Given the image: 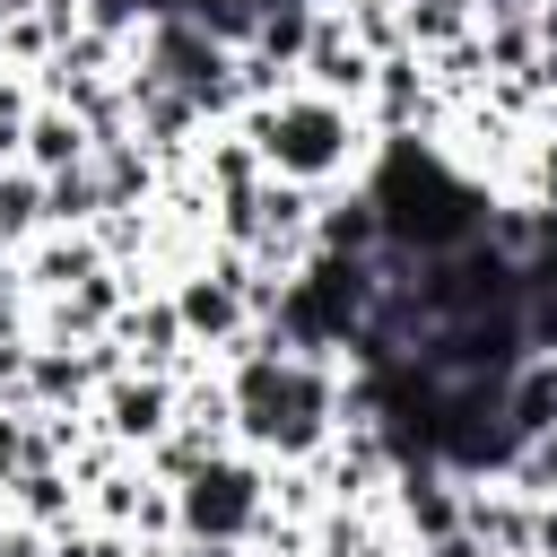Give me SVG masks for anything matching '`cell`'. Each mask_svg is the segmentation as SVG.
Segmentation results:
<instances>
[{"instance_id": "cell-10", "label": "cell", "mask_w": 557, "mask_h": 557, "mask_svg": "<svg viewBox=\"0 0 557 557\" xmlns=\"http://www.w3.org/2000/svg\"><path fill=\"white\" fill-rule=\"evenodd\" d=\"M496 479H505L513 496H531V505H557V426H548V435H522Z\"/></svg>"}, {"instance_id": "cell-5", "label": "cell", "mask_w": 557, "mask_h": 557, "mask_svg": "<svg viewBox=\"0 0 557 557\" xmlns=\"http://www.w3.org/2000/svg\"><path fill=\"white\" fill-rule=\"evenodd\" d=\"M313 252H331V261H374L383 252V209H374L366 183L313 200Z\"/></svg>"}, {"instance_id": "cell-3", "label": "cell", "mask_w": 557, "mask_h": 557, "mask_svg": "<svg viewBox=\"0 0 557 557\" xmlns=\"http://www.w3.org/2000/svg\"><path fill=\"white\" fill-rule=\"evenodd\" d=\"M174 409H183V374H148V366H122V374H104L96 383V400H87V426L113 444V453H148L165 426H174Z\"/></svg>"}, {"instance_id": "cell-13", "label": "cell", "mask_w": 557, "mask_h": 557, "mask_svg": "<svg viewBox=\"0 0 557 557\" xmlns=\"http://www.w3.org/2000/svg\"><path fill=\"white\" fill-rule=\"evenodd\" d=\"M0 557H44V531H26V522L0 513Z\"/></svg>"}, {"instance_id": "cell-17", "label": "cell", "mask_w": 557, "mask_h": 557, "mask_svg": "<svg viewBox=\"0 0 557 557\" xmlns=\"http://www.w3.org/2000/svg\"><path fill=\"white\" fill-rule=\"evenodd\" d=\"M0 513H9V505H0Z\"/></svg>"}, {"instance_id": "cell-7", "label": "cell", "mask_w": 557, "mask_h": 557, "mask_svg": "<svg viewBox=\"0 0 557 557\" xmlns=\"http://www.w3.org/2000/svg\"><path fill=\"white\" fill-rule=\"evenodd\" d=\"M0 505H9V522H26V531H70L78 522V479L61 470V461H26L9 487H0Z\"/></svg>"}, {"instance_id": "cell-4", "label": "cell", "mask_w": 557, "mask_h": 557, "mask_svg": "<svg viewBox=\"0 0 557 557\" xmlns=\"http://www.w3.org/2000/svg\"><path fill=\"white\" fill-rule=\"evenodd\" d=\"M374 52L348 35V17L322 0L313 9V44H305V61H296V87H313V96H331V104H357L366 113V96H374Z\"/></svg>"}, {"instance_id": "cell-16", "label": "cell", "mask_w": 557, "mask_h": 557, "mask_svg": "<svg viewBox=\"0 0 557 557\" xmlns=\"http://www.w3.org/2000/svg\"><path fill=\"white\" fill-rule=\"evenodd\" d=\"M9 296H26V287H17V252H0V305H9Z\"/></svg>"}, {"instance_id": "cell-15", "label": "cell", "mask_w": 557, "mask_h": 557, "mask_svg": "<svg viewBox=\"0 0 557 557\" xmlns=\"http://www.w3.org/2000/svg\"><path fill=\"white\" fill-rule=\"evenodd\" d=\"M131 557H191L183 540H131Z\"/></svg>"}, {"instance_id": "cell-12", "label": "cell", "mask_w": 557, "mask_h": 557, "mask_svg": "<svg viewBox=\"0 0 557 557\" xmlns=\"http://www.w3.org/2000/svg\"><path fill=\"white\" fill-rule=\"evenodd\" d=\"M409 557H487V540H479V531H444V540H426V548H409Z\"/></svg>"}, {"instance_id": "cell-14", "label": "cell", "mask_w": 557, "mask_h": 557, "mask_svg": "<svg viewBox=\"0 0 557 557\" xmlns=\"http://www.w3.org/2000/svg\"><path fill=\"white\" fill-rule=\"evenodd\" d=\"M183 548H191V557H252L244 540H183Z\"/></svg>"}, {"instance_id": "cell-8", "label": "cell", "mask_w": 557, "mask_h": 557, "mask_svg": "<svg viewBox=\"0 0 557 557\" xmlns=\"http://www.w3.org/2000/svg\"><path fill=\"white\" fill-rule=\"evenodd\" d=\"M505 426L513 435H548L557 426V357H522L505 374Z\"/></svg>"}, {"instance_id": "cell-1", "label": "cell", "mask_w": 557, "mask_h": 557, "mask_svg": "<svg viewBox=\"0 0 557 557\" xmlns=\"http://www.w3.org/2000/svg\"><path fill=\"white\" fill-rule=\"evenodd\" d=\"M235 131L252 139L261 174L305 183V191L366 183V165H374V148H383V139L366 131V113H357V104H331V96H313V87H278L270 104H244V113H235Z\"/></svg>"}, {"instance_id": "cell-6", "label": "cell", "mask_w": 557, "mask_h": 557, "mask_svg": "<svg viewBox=\"0 0 557 557\" xmlns=\"http://www.w3.org/2000/svg\"><path fill=\"white\" fill-rule=\"evenodd\" d=\"M87 157H96V131H87L70 104L35 96V113H26V139H17V165H26V174H70V165H87Z\"/></svg>"}, {"instance_id": "cell-2", "label": "cell", "mask_w": 557, "mask_h": 557, "mask_svg": "<svg viewBox=\"0 0 557 557\" xmlns=\"http://www.w3.org/2000/svg\"><path fill=\"white\" fill-rule=\"evenodd\" d=\"M270 505V470L252 453H218L174 487V540H252Z\"/></svg>"}, {"instance_id": "cell-11", "label": "cell", "mask_w": 557, "mask_h": 557, "mask_svg": "<svg viewBox=\"0 0 557 557\" xmlns=\"http://www.w3.org/2000/svg\"><path fill=\"white\" fill-rule=\"evenodd\" d=\"M17 470H26V409H9V400H0V487H9Z\"/></svg>"}, {"instance_id": "cell-9", "label": "cell", "mask_w": 557, "mask_h": 557, "mask_svg": "<svg viewBox=\"0 0 557 557\" xmlns=\"http://www.w3.org/2000/svg\"><path fill=\"white\" fill-rule=\"evenodd\" d=\"M479 35V17H470V0H400V44L426 61V52H453V44H470Z\"/></svg>"}]
</instances>
